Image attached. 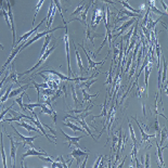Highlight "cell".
<instances>
[{"label": "cell", "instance_id": "1", "mask_svg": "<svg viewBox=\"0 0 168 168\" xmlns=\"http://www.w3.org/2000/svg\"><path fill=\"white\" fill-rule=\"evenodd\" d=\"M8 138L10 140V157H9V165H11L12 167H15L16 166V150H18V147L21 144V142H18V141H14V138H12L8 134Z\"/></svg>", "mask_w": 168, "mask_h": 168}, {"label": "cell", "instance_id": "2", "mask_svg": "<svg viewBox=\"0 0 168 168\" xmlns=\"http://www.w3.org/2000/svg\"><path fill=\"white\" fill-rule=\"evenodd\" d=\"M55 47H56V45H53V46H52L51 48H49V49H48V50H46V51H45V53H43V54L41 55V56H40V59H39V60H38V62H37L36 64L34 65V66L32 67V68H29V70H26V72H24V73L18 74V78H20V77H22V76H24L25 74L31 73V72H33V70H36V68H38V67H39L40 65L43 64V62H45V61H46V60H47V59H48V56H49V55L51 54L52 52H53V50L55 49Z\"/></svg>", "mask_w": 168, "mask_h": 168}, {"label": "cell", "instance_id": "3", "mask_svg": "<svg viewBox=\"0 0 168 168\" xmlns=\"http://www.w3.org/2000/svg\"><path fill=\"white\" fill-rule=\"evenodd\" d=\"M60 28H65V25H63V26H56L55 28H52V31H50V29H47V31H45V32H43V33H38V34H36L35 36L32 38V39H29L28 41H25V43L23 45V47L21 48V50H20V52L22 51V50H24L25 48H27L28 46H31L32 43H35V41H37L38 39H40L41 37H43V36H46V35H48V34H51V33H53L54 31H56V29H60Z\"/></svg>", "mask_w": 168, "mask_h": 168}, {"label": "cell", "instance_id": "4", "mask_svg": "<svg viewBox=\"0 0 168 168\" xmlns=\"http://www.w3.org/2000/svg\"><path fill=\"white\" fill-rule=\"evenodd\" d=\"M65 31H66V33H65L64 35V38H63V40H64V45H65V54H66V62H67V72H68V74H70V76H75L74 75V73L72 72V67H70V39H68V31H67V26L65 25Z\"/></svg>", "mask_w": 168, "mask_h": 168}, {"label": "cell", "instance_id": "5", "mask_svg": "<svg viewBox=\"0 0 168 168\" xmlns=\"http://www.w3.org/2000/svg\"><path fill=\"white\" fill-rule=\"evenodd\" d=\"M40 155H48V154L43 150H36L35 147H27L26 153H24L21 156V166L24 167V159L26 157H29V156H40Z\"/></svg>", "mask_w": 168, "mask_h": 168}, {"label": "cell", "instance_id": "6", "mask_svg": "<svg viewBox=\"0 0 168 168\" xmlns=\"http://www.w3.org/2000/svg\"><path fill=\"white\" fill-rule=\"evenodd\" d=\"M152 64H153V61L149 58V62H147V64L144 66L143 70H144V95H149V76H150V73H151V70H152Z\"/></svg>", "mask_w": 168, "mask_h": 168}, {"label": "cell", "instance_id": "7", "mask_svg": "<svg viewBox=\"0 0 168 168\" xmlns=\"http://www.w3.org/2000/svg\"><path fill=\"white\" fill-rule=\"evenodd\" d=\"M79 46L83 48V50H84V52H85V54H86V58H87V60H88V63H89V66L87 67V73H88L89 70H92V68H95L97 67V65H102V64H104L105 63V61H106V59L109 58V54L111 53V51H109V54L104 58V60H102V61H100V62H95V61H92V59L90 58V55L88 54V52H87V50L85 49V47L81 45V43H79ZM97 70V68H95Z\"/></svg>", "mask_w": 168, "mask_h": 168}, {"label": "cell", "instance_id": "8", "mask_svg": "<svg viewBox=\"0 0 168 168\" xmlns=\"http://www.w3.org/2000/svg\"><path fill=\"white\" fill-rule=\"evenodd\" d=\"M11 128L14 130V132L16 134V136H18V137L22 140V144H23V147H25L26 145H29L31 147H35L33 145V141L35 140V139H37V138H39V136H35V137H25V136H23L22 134H20V132L16 130L15 127H14L13 125H11Z\"/></svg>", "mask_w": 168, "mask_h": 168}, {"label": "cell", "instance_id": "9", "mask_svg": "<svg viewBox=\"0 0 168 168\" xmlns=\"http://www.w3.org/2000/svg\"><path fill=\"white\" fill-rule=\"evenodd\" d=\"M10 114L13 115V118H10V119H3V122H8V123H12V122H20L22 118H26L28 119L29 122H33L34 120V117H31L26 115V114H23V113H20V112H15V111H13L12 109H10Z\"/></svg>", "mask_w": 168, "mask_h": 168}, {"label": "cell", "instance_id": "10", "mask_svg": "<svg viewBox=\"0 0 168 168\" xmlns=\"http://www.w3.org/2000/svg\"><path fill=\"white\" fill-rule=\"evenodd\" d=\"M31 115L34 117V120H33V122H32V123H34V124H35V125L37 126V128L39 129L40 131H41V134H43V136H45V137H46L47 139H48V140L50 141V142H52V143L56 144V143H55V141H52V140H51V138H50L49 136H48V134H47V132H46V130H45V127H43V124L40 123L39 118H38V116H37L36 112H35V111H34V112H31Z\"/></svg>", "mask_w": 168, "mask_h": 168}, {"label": "cell", "instance_id": "11", "mask_svg": "<svg viewBox=\"0 0 168 168\" xmlns=\"http://www.w3.org/2000/svg\"><path fill=\"white\" fill-rule=\"evenodd\" d=\"M61 134H63V137L66 139V143H67V145H68V147H70L73 144L76 147H80L79 144H78V142H79L80 139H83L84 136H80V137H70V136H68L67 134H65L63 130H61Z\"/></svg>", "mask_w": 168, "mask_h": 168}, {"label": "cell", "instance_id": "12", "mask_svg": "<svg viewBox=\"0 0 168 168\" xmlns=\"http://www.w3.org/2000/svg\"><path fill=\"white\" fill-rule=\"evenodd\" d=\"M23 45H24V43H20V45H18V46H15L14 48H13V49H12V52H11V54H10V56L8 58V60H7L6 63H4V64L2 65L1 70H6V67L8 66V65H9L10 63H12V61L14 60V58L16 56V54H18V52H20V50H21V48L23 47Z\"/></svg>", "mask_w": 168, "mask_h": 168}, {"label": "cell", "instance_id": "13", "mask_svg": "<svg viewBox=\"0 0 168 168\" xmlns=\"http://www.w3.org/2000/svg\"><path fill=\"white\" fill-rule=\"evenodd\" d=\"M46 21H47V20H46V18H43V21L40 22L39 24L37 25L36 27H35V28H33L32 31L27 32V33H25L24 35H23V36H21V37H20V39H18V41H16V43H15V46H16V45H20V43H23V41H24V43H25V41H26V39H27V38H29V37H31L32 35H33V34H35V33H36V32L38 31V28H39L40 26H41V24H43V22H46Z\"/></svg>", "mask_w": 168, "mask_h": 168}, {"label": "cell", "instance_id": "14", "mask_svg": "<svg viewBox=\"0 0 168 168\" xmlns=\"http://www.w3.org/2000/svg\"><path fill=\"white\" fill-rule=\"evenodd\" d=\"M136 20H137L136 18H131V20H127V21H126L125 23L122 25V27H115V28H113V29H112V32H116L117 29H119V31H120L118 34H117V35H115V38H117V37H119V36H122L123 33H124V32H125L126 29L129 27V26H131L132 24H134Z\"/></svg>", "mask_w": 168, "mask_h": 168}, {"label": "cell", "instance_id": "15", "mask_svg": "<svg viewBox=\"0 0 168 168\" xmlns=\"http://www.w3.org/2000/svg\"><path fill=\"white\" fill-rule=\"evenodd\" d=\"M132 118L136 120V123H137V125H138V128H139V130H140V132H141V142H140V143H142V142H145V141H149L150 139H152V138H155L156 137V134H147V132H145V130L142 128V126L139 125V120H138L136 117H132Z\"/></svg>", "mask_w": 168, "mask_h": 168}, {"label": "cell", "instance_id": "16", "mask_svg": "<svg viewBox=\"0 0 168 168\" xmlns=\"http://www.w3.org/2000/svg\"><path fill=\"white\" fill-rule=\"evenodd\" d=\"M86 155H88V152L83 151L80 147H76V149H74V150L72 151V153H70L68 156H70V157H73V158L76 159L77 166H78L80 163V156H86Z\"/></svg>", "mask_w": 168, "mask_h": 168}, {"label": "cell", "instance_id": "17", "mask_svg": "<svg viewBox=\"0 0 168 168\" xmlns=\"http://www.w3.org/2000/svg\"><path fill=\"white\" fill-rule=\"evenodd\" d=\"M105 34H95V33H92L90 31V27H89V25L86 26V39H89L90 40V43L92 45H95V38H100V37H103Z\"/></svg>", "mask_w": 168, "mask_h": 168}, {"label": "cell", "instance_id": "18", "mask_svg": "<svg viewBox=\"0 0 168 168\" xmlns=\"http://www.w3.org/2000/svg\"><path fill=\"white\" fill-rule=\"evenodd\" d=\"M0 151H1V157H2V165L4 168L8 167V163H7V154L4 151V145H3V132H0Z\"/></svg>", "mask_w": 168, "mask_h": 168}, {"label": "cell", "instance_id": "19", "mask_svg": "<svg viewBox=\"0 0 168 168\" xmlns=\"http://www.w3.org/2000/svg\"><path fill=\"white\" fill-rule=\"evenodd\" d=\"M95 24H93V26H92V28L93 29H95L97 28V26L99 25V23H100V21L102 20V18H103V15H105V10H101V9H99V8H95Z\"/></svg>", "mask_w": 168, "mask_h": 168}, {"label": "cell", "instance_id": "20", "mask_svg": "<svg viewBox=\"0 0 168 168\" xmlns=\"http://www.w3.org/2000/svg\"><path fill=\"white\" fill-rule=\"evenodd\" d=\"M29 88H32V87L28 85V84H26V85L22 86V87H20V88H18V89H12V90L10 91V93H9V98H13V97H16V95H20L22 91H24V90H27V89H29Z\"/></svg>", "mask_w": 168, "mask_h": 168}, {"label": "cell", "instance_id": "21", "mask_svg": "<svg viewBox=\"0 0 168 168\" xmlns=\"http://www.w3.org/2000/svg\"><path fill=\"white\" fill-rule=\"evenodd\" d=\"M81 92H83V97H84V100H83V104H86V102H89V103H93L91 101V98H98V95H100V92H98L97 95H89L88 91H86V89H81Z\"/></svg>", "mask_w": 168, "mask_h": 168}, {"label": "cell", "instance_id": "22", "mask_svg": "<svg viewBox=\"0 0 168 168\" xmlns=\"http://www.w3.org/2000/svg\"><path fill=\"white\" fill-rule=\"evenodd\" d=\"M25 93H26V91H25V90H24V91H22L21 93H20V95L14 99V102L18 104V106L21 107V110L23 111V112H26V113H27V109H25L24 104H23V98H24Z\"/></svg>", "mask_w": 168, "mask_h": 168}, {"label": "cell", "instance_id": "23", "mask_svg": "<svg viewBox=\"0 0 168 168\" xmlns=\"http://www.w3.org/2000/svg\"><path fill=\"white\" fill-rule=\"evenodd\" d=\"M74 48H75V54H76L77 65H78V67H79V70H80V75H84V73H85V68H84L83 62H81V58H80L79 51L77 50V47L75 43H74Z\"/></svg>", "mask_w": 168, "mask_h": 168}, {"label": "cell", "instance_id": "24", "mask_svg": "<svg viewBox=\"0 0 168 168\" xmlns=\"http://www.w3.org/2000/svg\"><path fill=\"white\" fill-rule=\"evenodd\" d=\"M76 120L78 122V124H79V125L81 126V127H83L84 129H85L86 131H87V134H88L89 136H90V137H91L92 139H93V140H97V139H95V137L93 136V134H92V131L90 130V128H89V126L87 125V124H86L85 120H84L83 118H77Z\"/></svg>", "mask_w": 168, "mask_h": 168}, {"label": "cell", "instance_id": "25", "mask_svg": "<svg viewBox=\"0 0 168 168\" xmlns=\"http://www.w3.org/2000/svg\"><path fill=\"white\" fill-rule=\"evenodd\" d=\"M126 15V16H128V18H142V14H138V13H134V12H131V11H129V10H127V9H122L120 11H119V13H118V15Z\"/></svg>", "mask_w": 168, "mask_h": 168}, {"label": "cell", "instance_id": "26", "mask_svg": "<svg viewBox=\"0 0 168 168\" xmlns=\"http://www.w3.org/2000/svg\"><path fill=\"white\" fill-rule=\"evenodd\" d=\"M63 124H64L65 126H67V127H70V129H72V130H73V131H84V132H86V134H87V131H86L85 129L83 128V127H79V126L78 125H76V124H74V123H72V122H65L64 120V123H63ZM89 136V134H88Z\"/></svg>", "mask_w": 168, "mask_h": 168}, {"label": "cell", "instance_id": "27", "mask_svg": "<svg viewBox=\"0 0 168 168\" xmlns=\"http://www.w3.org/2000/svg\"><path fill=\"white\" fill-rule=\"evenodd\" d=\"M156 147H157V156H158V163H159V167H164V158H163V149L164 147L158 145V143L156 142Z\"/></svg>", "mask_w": 168, "mask_h": 168}, {"label": "cell", "instance_id": "28", "mask_svg": "<svg viewBox=\"0 0 168 168\" xmlns=\"http://www.w3.org/2000/svg\"><path fill=\"white\" fill-rule=\"evenodd\" d=\"M16 124H18V126H21V127H23V128H25L26 130H28V131H40L37 127H33V126H31L29 124H27V123H24L20 120V122H16Z\"/></svg>", "mask_w": 168, "mask_h": 168}, {"label": "cell", "instance_id": "29", "mask_svg": "<svg viewBox=\"0 0 168 168\" xmlns=\"http://www.w3.org/2000/svg\"><path fill=\"white\" fill-rule=\"evenodd\" d=\"M106 114H107V98H105L103 105H102V112H101V114H99V115H97V116H92V119L100 118V117H106Z\"/></svg>", "mask_w": 168, "mask_h": 168}, {"label": "cell", "instance_id": "30", "mask_svg": "<svg viewBox=\"0 0 168 168\" xmlns=\"http://www.w3.org/2000/svg\"><path fill=\"white\" fill-rule=\"evenodd\" d=\"M52 38H53V36H52V33L46 35V40H45V43H43V49H41V51H40V56H41V55L45 53V51H46L47 48H48V46H49V43H50V41H51Z\"/></svg>", "mask_w": 168, "mask_h": 168}, {"label": "cell", "instance_id": "31", "mask_svg": "<svg viewBox=\"0 0 168 168\" xmlns=\"http://www.w3.org/2000/svg\"><path fill=\"white\" fill-rule=\"evenodd\" d=\"M159 132H161V142H159L158 145L163 147V144H164L165 140L167 139V127H166V126H164V127L162 128V130H159ZM165 147H167V145H165Z\"/></svg>", "mask_w": 168, "mask_h": 168}, {"label": "cell", "instance_id": "32", "mask_svg": "<svg viewBox=\"0 0 168 168\" xmlns=\"http://www.w3.org/2000/svg\"><path fill=\"white\" fill-rule=\"evenodd\" d=\"M119 43H120V46H119V50H118L119 58H118V61H117V70L120 67V64H122V61H123V52H124L123 51V49H124V39H123V37Z\"/></svg>", "mask_w": 168, "mask_h": 168}, {"label": "cell", "instance_id": "33", "mask_svg": "<svg viewBox=\"0 0 168 168\" xmlns=\"http://www.w3.org/2000/svg\"><path fill=\"white\" fill-rule=\"evenodd\" d=\"M13 89V84H11V85H9L8 87H7V90H6V92H4V95H2V98L0 99V104L2 105L4 102L7 101V99L9 98V93H10V91L12 90Z\"/></svg>", "mask_w": 168, "mask_h": 168}, {"label": "cell", "instance_id": "34", "mask_svg": "<svg viewBox=\"0 0 168 168\" xmlns=\"http://www.w3.org/2000/svg\"><path fill=\"white\" fill-rule=\"evenodd\" d=\"M43 2H45V0H39L38 2H37L36 4V8H35V13H34V18H33V22H32V26H34V24H35V20H36V16L37 14H38V12H39V10L41 9V7H43Z\"/></svg>", "mask_w": 168, "mask_h": 168}, {"label": "cell", "instance_id": "35", "mask_svg": "<svg viewBox=\"0 0 168 168\" xmlns=\"http://www.w3.org/2000/svg\"><path fill=\"white\" fill-rule=\"evenodd\" d=\"M128 127H129V132H130V136H131V139H132V142L134 144H138L137 143V138H136V134H134V127H132V124L131 122L128 119Z\"/></svg>", "mask_w": 168, "mask_h": 168}, {"label": "cell", "instance_id": "36", "mask_svg": "<svg viewBox=\"0 0 168 168\" xmlns=\"http://www.w3.org/2000/svg\"><path fill=\"white\" fill-rule=\"evenodd\" d=\"M70 89H72V95H73V100H74V104L78 106L80 105L79 104V101H78V97L76 95V88H75V86L74 85H70Z\"/></svg>", "mask_w": 168, "mask_h": 168}, {"label": "cell", "instance_id": "37", "mask_svg": "<svg viewBox=\"0 0 168 168\" xmlns=\"http://www.w3.org/2000/svg\"><path fill=\"white\" fill-rule=\"evenodd\" d=\"M85 7H86V0H83V2L80 3V4H79L78 7H77L76 10H75V11H74V12L72 13V14H70V16L78 15V14H79V13L84 10V8H85Z\"/></svg>", "mask_w": 168, "mask_h": 168}, {"label": "cell", "instance_id": "38", "mask_svg": "<svg viewBox=\"0 0 168 168\" xmlns=\"http://www.w3.org/2000/svg\"><path fill=\"white\" fill-rule=\"evenodd\" d=\"M18 74L15 73V70H14V68H13V64H12V73L10 74L9 75V78L8 79L11 80V81H13V83H15L18 84V85H20V83H18Z\"/></svg>", "mask_w": 168, "mask_h": 168}, {"label": "cell", "instance_id": "39", "mask_svg": "<svg viewBox=\"0 0 168 168\" xmlns=\"http://www.w3.org/2000/svg\"><path fill=\"white\" fill-rule=\"evenodd\" d=\"M53 2H54L55 7H56V9L59 10V12L61 13V18L62 20H63V23H64V25H66V22H65V18H63V14H62V6H61V2H60V0H52Z\"/></svg>", "mask_w": 168, "mask_h": 168}, {"label": "cell", "instance_id": "40", "mask_svg": "<svg viewBox=\"0 0 168 168\" xmlns=\"http://www.w3.org/2000/svg\"><path fill=\"white\" fill-rule=\"evenodd\" d=\"M112 72H113V62H112V64H111V66H110V70H109V76H107V80L105 81V84H104V85L112 86V80H113V78H112Z\"/></svg>", "mask_w": 168, "mask_h": 168}, {"label": "cell", "instance_id": "41", "mask_svg": "<svg viewBox=\"0 0 168 168\" xmlns=\"http://www.w3.org/2000/svg\"><path fill=\"white\" fill-rule=\"evenodd\" d=\"M117 139H118V136L115 134H113V141H112V151H111V154H112L113 152H116Z\"/></svg>", "mask_w": 168, "mask_h": 168}, {"label": "cell", "instance_id": "42", "mask_svg": "<svg viewBox=\"0 0 168 168\" xmlns=\"http://www.w3.org/2000/svg\"><path fill=\"white\" fill-rule=\"evenodd\" d=\"M149 8H150V10L152 11V12L157 13V14H159V15H166V14H167L166 12H162V11H159V10L156 8V6H150Z\"/></svg>", "mask_w": 168, "mask_h": 168}, {"label": "cell", "instance_id": "43", "mask_svg": "<svg viewBox=\"0 0 168 168\" xmlns=\"http://www.w3.org/2000/svg\"><path fill=\"white\" fill-rule=\"evenodd\" d=\"M145 162H144V167L145 168H149L150 167V153L147 152V154H145Z\"/></svg>", "mask_w": 168, "mask_h": 168}, {"label": "cell", "instance_id": "44", "mask_svg": "<svg viewBox=\"0 0 168 168\" xmlns=\"http://www.w3.org/2000/svg\"><path fill=\"white\" fill-rule=\"evenodd\" d=\"M14 103H15V102H14ZM14 103H13L12 105H11V106L8 107V109H6V110L3 111V112H1V113H0V122L2 120V118H3V117H4V115H6V114L8 113V112H9L10 109H12V106H13V105H14Z\"/></svg>", "mask_w": 168, "mask_h": 168}, {"label": "cell", "instance_id": "45", "mask_svg": "<svg viewBox=\"0 0 168 168\" xmlns=\"http://www.w3.org/2000/svg\"><path fill=\"white\" fill-rule=\"evenodd\" d=\"M8 76H9V72H6V73H4V76L2 77V79L0 80V89H1V87H2L3 84L6 83V80H7V78H8Z\"/></svg>", "mask_w": 168, "mask_h": 168}, {"label": "cell", "instance_id": "46", "mask_svg": "<svg viewBox=\"0 0 168 168\" xmlns=\"http://www.w3.org/2000/svg\"><path fill=\"white\" fill-rule=\"evenodd\" d=\"M103 157H104L103 155H99L98 159H97V161H95V165H93V168H97V167H99V165H100L101 161H102V159H103Z\"/></svg>", "mask_w": 168, "mask_h": 168}, {"label": "cell", "instance_id": "47", "mask_svg": "<svg viewBox=\"0 0 168 168\" xmlns=\"http://www.w3.org/2000/svg\"><path fill=\"white\" fill-rule=\"evenodd\" d=\"M154 127H155V130H156V134L159 132V125H158V119H157V115H156V118H155V125H154Z\"/></svg>", "mask_w": 168, "mask_h": 168}, {"label": "cell", "instance_id": "48", "mask_svg": "<svg viewBox=\"0 0 168 168\" xmlns=\"http://www.w3.org/2000/svg\"><path fill=\"white\" fill-rule=\"evenodd\" d=\"M134 72H136V65H132L131 70H130V73H129V75H128V78H129V79H131V77H132V75L134 74Z\"/></svg>", "mask_w": 168, "mask_h": 168}, {"label": "cell", "instance_id": "49", "mask_svg": "<svg viewBox=\"0 0 168 168\" xmlns=\"http://www.w3.org/2000/svg\"><path fill=\"white\" fill-rule=\"evenodd\" d=\"M147 3H142V4L140 6V8H139V11H140V12L142 13V12L144 11V10L147 9Z\"/></svg>", "mask_w": 168, "mask_h": 168}, {"label": "cell", "instance_id": "50", "mask_svg": "<svg viewBox=\"0 0 168 168\" xmlns=\"http://www.w3.org/2000/svg\"><path fill=\"white\" fill-rule=\"evenodd\" d=\"M88 157H89V155H86V156H85V159H84L83 164H81V165H80L79 167H81V168L86 167V164H87V161H88Z\"/></svg>", "mask_w": 168, "mask_h": 168}, {"label": "cell", "instance_id": "51", "mask_svg": "<svg viewBox=\"0 0 168 168\" xmlns=\"http://www.w3.org/2000/svg\"><path fill=\"white\" fill-rule=\"evenodd\" d=\"M159 1H161V3H162V6H163V8H164V10H165V12L167 13V4H166L163 0H159Z\"/></svg>", "mask_w": 168, "mask_h": 168}, {"label": "cell", "instance_id": "52", "mask_svg": "<svg viewBox=\"0 0 168 168\" xmlns=\"http://www.w3.org/2000/svg\"><path fill=\"white\" fill-rule=\"evenodd\" d=\"M142 112H143V116L147 118V114H145V105H144V104H142Z\"/></svg>", "mask_w": 168, "mask_h": 168}, {"label": "cell", "instance_id": "53", "mask_svg": "<svg viewBox=\"0 0 168 168\" xmlns=\"http://www.w3.org/2000/svg\"><path fill=\"white\" fill-rule=\"evenodd\" d=\"M0 49H1V50L4 49V48H3V46H2V45H1V43H0Z\"/></svg>", "mask_w": 168, "mask_h": 168}, {"label": "cell", "instance_id": "54", "mask_svg": "<svg viewBox=\"0 0 168 168\" xmlns=\"http://www.w3.org/2000/svg\"><path fill=\"white\" fill-rule=\"evenodd\" d=\"M60 1H63V2H65V3H67V2H68L67 0H60Z\"/></svg>", "mask_w": 168, "mask_h": 168}, {"label": "cell", "instance_id": "55", "mask_svg": "<svg viewBox=\"0 0 168 168\" xmlns=\"http://www.w3.org/2000/svg\"><path fill=\"white\" fill-rule=\"evenodd\" d=\"M3 74V73H2ZM2 74H0V77H1V75H2Z\"/></svg>", "mask_w": 168, "mask_h": 168}]
</instances>
